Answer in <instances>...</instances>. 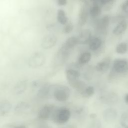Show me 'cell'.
Masks as SVG:
<instances>
[{
	"label": "cell",
	"mask_w": 128,
	"mask_h": 128,
	"mask_svg": "<svg viewBox=\"0 0 128 128\" xmlns=\"http://www.w3.org/2000/svg\"><path fill=\"white\" fill-rule=\"evenodd\" d=\"M70 96V90L66 86L62 84L51 85L50 96L56 101L64 102L68 100Z\"/></svg>",
	"instance_id": "6da1fadb"
},
{
	"label": "cell",
	"mask_w": 128,
	"mask_h": 128,
	"mask_svg": "<svg viewBox=\"0 0 128 128\" xmlns=\"http://www.w3.org/2000/svg\"><path fill=\"white\" fill-rule=\"evenodd\" d=\"M70 116L71 112L68 108L60 107L54 110L50 118L52 120L55 124H63L68 121Z\"/></svg>",
	"instance_id": "7a4b0ae2"
},
{
	"label": "cell",
	"mask_w": 128,
	"mask_h": 128,
	"mask_svg": "<svg viewBox=\"0 0 128 128\" xmlns=\"http://www.w3.org/2000/svg\"><path fill=\"white\" fill-rule=\"evenodd\" d=\"M70 50L62 44L54 56L52 61L54 66L56 68L62 66L68 58Z\"/></svg>",
	"instance_id": "3957f363"
},
{
	"label": "cell",
	"mask_w": 128,
	"mask_h": 128,
	"mask_svg": "<svg viewBox=\"0 0 128 128\" xmlns=\"http://www.w3.org/2000/svg\"><path fill=\"white\" fill-rule=\"evenodd\" d=\"M46 61L44 55L41 52H34L28 58V66L34 68H38L42 66Z\"/></svg>",
	"instance_id": "277c9868"
},
{
	"label": "cell",
	"mask_w": 128,
	"mask_h": 128,
	"mask_svg": "<svg viewBox=\"0 0 128 128\" xmlns=\"http://www.w3.org/2000/svg\"><path fill=\"white\" fill-rule=\"evenodd\" d=\"M31 105L26 102H20L16 104L14 108V112L17 116H24L29 114L32 112Z\"/></svg>",
	"instance_id": "5b68a950"
},
{
	"label": "cell",
	"mask_w": 128,
	"mask_h": 128,
	"mask_svg": "<svg viewBox=\"0 0 128 128\" xmlns=\"http://www.w3.org/2000/svg\"><path fill=\"white\" fill-rule=\"evenodd\" d=\"M114 70L118 74H124L128 71V60L125 58H118L114 62Z\"/></svg>",
	"instance_id": "8992f818"
},
{
	"label": "cell",
	"mask_w": 128,
	"mask_h": 128,
	"mask_svg": "<svg viewBox=\"0 0 128 128\" xmlns=\"http://www.w3.org/2000/svg\"><path fill=\"white\" fill-rule=\"evenodd\" d=\"M55 108V106L52 104L44 105L39 110L38 114V118L41 120H48L51 117L52 113Z\"/></svg>",
	"instance_id": "52a82bcc"
},
{
	"label": "cell",
	"mask_w": 128,
	"mask_h": 128,
	"mask_svg": "<svg viewBox=\"0 0 128 128\" xmlns=\"http://www.w3.org/2000/svg\"><path fill=\"white\" fill-rule=\"evenodd\" d=\"M58 40L57 36L52 34L44 36L41 42L42 47L46 50L51 48L54 46Z\"/></svg>",
	"instance_id": "ba28073f"
},
{
	"label": "cell",
	"mask_w": 128,
	"mask_h": 128,
	"mask_svg": "<svg viewBox=\"0 0 128 128\" xmlns=\"http://www.w3.org/2000/svg\"><path fill=\"white\" fill-rule=\"evenodd\" d=\"M100 100L102 103L106 104H114L118 103V96L116 94L110 92L101 96L100 97Z\"/></svg>",
	"instance_id": "9c48e42d"
},
{
	"label": "cell",
	"mask_w": 128,
	"mask_h": 128,
	"mask_svg": "<svg viewBox=\"0 0 128 128\" xmlns=\"http://www.w3.org/2000/svg\"><path fill=\"white\" fill-rule=\"evenodd\" d=\"M117 116L118 112L116 110L112 108H109L106 109L102 114L103 119L108 124H112L114 122L116 119Z\"/></svg>",
	"instance_id": "30bf717a"
},
{
	"label": "cell",
	"mask_w": 128,
	"mask_h": 128,
	"mask_svg": "<svg viewBox=\"0 0 128 128\" xmlns=\"http://www.w3.org/2000/svg\"><path fill=\"white\" fill-rule=\"evenodd\" d=\"M51 85L49 83L42 84L37 92V96L40 98H45L50 96Z\"/></svg>",
	"instance_id": "8fae6325"
},
{
	"label": "cell",
	"mask_w": 128,
	"mask_h": 128,
	"mask_svg": "<svg viewBox=\"0 0 128 128\" xmlns=\"http://www.w3.org/2000/svg\"><path fill=\"white\" fill-rule=\"evenodd\" d=\"M78 44H86L89 43L92 39V32L90 30H82L77 36Z\"/></svg>",
	"instance_id": "7c38bea8"
},
{
	"label": "cell",
	"mask_w": 128,
	"mask_h": 128,
	"mask_svg": "<svg viewBox=\"0 0 128 128\" xmlns=\"http://www.w3.org/2000/svg\"><path fill=\"white\" fill-rule=\"evenodd\" d=\"M27 86L28 80H20L14 86L12 89V93L16 96L20 95L25 92Z\"/></svg>",
	"instance_id": "4fadbf2b"
},
{
	"label": "cell",
	"mask_w": 128,
	"mask_h": 128,
	"mask_svg": "<svg viewBox=\"0 0 128 128\" xmlns=\"http://www.w3.org/2000/svg\"><path fill=\"white\" fill-rule=\"evenodd\" d=\"M111 64V59L108 57L99 62L96 65V70L99 72H106L109 68Z\"/></svg>",
	"instance_id": "5bb4252c"
},
{
	"label": "cell",
	"mask_w": 128,
	"mask_h": 128,
	"mask_svg": "<svg viewBox=\"0 0 128 128\" xmlns=\"http://www.w3.org/2000/svg\"><path fill=\"white\" fill-rule=\"evenodd\" d=\"M80 74L78 70L73 68H68L66 70V76L68 82L79 79Z\"/></svg>",
	"instance_id": "9a60e30c"
},
{
	"label": "cell",
	"mask_w": 128,
	"mask_h": 128,
	"mask_svg": "<svg viewBox=\"0 0 128 128\" xmlns=\"http://www.w3.org/2000/svg\"><path fill=\"white\" fill-rule=\"evenodd\" d=\"M88 16V12L86 6H82L80 10L78 13V23L80 26H84L87 22Z\"/></svg>",
	"instance_id": "2e32d148"
},
{
	"label": "cell",
	"mask_w": 128,
	"mask_h": 128,
	"mask_svg": "<svg viewBox=\"0 0 128 128\" xmlns=\"http://www.w3.org/2000/svg\"><path fill=\"white\" fill-rule=\"evenodd\" d=\"M128 26V22L126 20H122L114 27L112 30V33L116 36H118L123 34L127 29Z\"/></svg>",
	"instance_id": "e0dca14e"
},
{
	"label": "cell",
	"mask_w": 128,
	"mask_h": 128,
	"mask_svg": "<svg viewBox=\"0 0 128 128\" xmlns=\"http://www.w3.org/2000/svg\"><path fill=\"white\" fill-rule=\"evenodd\" d=\"M12 108V104L8 100H2L0 101V116L6 115Z\"/></svg>",
	"instance_id": "ac0fdd59"
},
{
	"label": "cell",
	"mask_w": 128,
	"mask_h": 128,
	"mask_svg": "<svg viewBox=\"0 0 128 128\" xmlns=\"http://www.w3.org/2000/svg\"><path fill=\"white\" fill-rule=\"evenodd\" d=\"M56 20L58 23L64 26L68 22V18L64 10H58L56 14Z\"/></svg>",
	"instance_id": "d6986e66"
},
{
	"label": "cell",
	"mask_w": 128,
	"mask_h": 128,
	"mask_svg": "<svg viewBox=\"0 0 128 128\" xmlns=\"http://www.w3.org/2000/svg\"><path fill=\"white\" fill-rule=\"evenodd\" d=\"M102 44V41L99 38L96 37L92 38L89 42V48L92 51L98 50Z\"/></svg>",
	"instance_id": "ffe728a7"
},
{
	"label": "cell",
	"mask_w": 128,
	"mask_h": 128,
	"mask_svg": "<svg viewBox=\"0 0 128 128\" xmlns=\"http://www.w3.org/2000/svg\"><path fill=\"white\" fill-rule=\"evenodd\" d=\"M78 44V42L77 36H73L68 38L63 44L64 45L68 48L72 50Z\"/></svg>",
	"instance_id": "44dd1931"
},
{
	"label": "cell",
	"mask_w": 128,
	"mask_h": 128,
	"mask_svg": "<svg viewBox=\"0 0 128 128\" xmlns=\"http://www.w3.org/2000/svg\"><path fill=\"white\" fill-rule=\"evenodd\" d=\"M92 54L89 52H84L80 54L78 58V62L80 64H84L88 62L91 60Z\"/></svg>",
	"instance_id": "7402d4cb"
},
{
	"label": "cell",
	"mask_w": 128,
	"mask_h": 128,
	"mask_svg": "<svg viewBox=\"0 0 128 128\" xmlns=\"http://www.w3.org/2000/svg\"><path fill=\"white\" fill-rule=\"evenodd\" d=\"M101 13V8L98 4H94L89 10V14L90 16L93 18L98 16Z\"/></svg>",
	"instance_id": "603a6c76"
},
{
	"label": "cell",
	"mask_w": 128,
	"mask_h": 128,
	"mask_svg": "<svg viewBox=\"0 0 128 128\" xmlns=\"http://www.w3.org/2000/svg\"><path fill=\"white\" fill-rule=\"evenodd\" d=\"M128 50V46L126 43L122 42L118 44L116 48V52L119 54H124L127 52Z\"/></svg>",
	"instance_id": "cb8c5ba5"
},
{
	"label": "cell",
	"mask_w": 128,
	"mask_h": 128,
	"mask_svg": "<svg viewBox=\"0 0 128 128\" xmlns=\"http://www.w3.org/2000/svg\"><path fill=\"white\" fill-rule=\"evenodd\" d=\"M110 23V18L108 16H104L99 22V28L102 30H106L108 26Z\"/></svg>",
	"instance_id": "d4e9b609"
},
{
	"label": "cell",
	"mask_w": 128,
	"mask_h": 128,
	"mask_svg": "<svg viewBox=\"0 0 128 128\" xmlns=\"http://www.w3.org/2000/svg\"><path fill=\"white\" fill-rule=\"evenodd\" d=\"M94 88L92 86H86L81 92L82 95L85 98H89L94 95Z\"/></svg>",
	"instance_id": "484cf974"
},
{
	"label": "cell",
	"mask_w": 128,
	"mask_h": 128,
	"mask_svg": "<svg viewBox=\"0 0 128 128\" xmlns=\"http://www.w3.org/2000/svg\"><path fill=\"white\" fill-rule=\"evenodd\" d=\"M120 122L124 128H128V111L124 112L122 114Z\"/></svg>",
	"instance_id": "4316f807"
},
{
	"label": "cell",
	"mask_w": 128,
	"mask_h": 128,
	"mask_svg": "<svg viewBox=\"0 0 128 128\" xmlns=\"http://www.w3.org/2000/svg\"><path fill=\"white\" fill-rule=\"evenodd\" d=\"M74 30V25L72 22H68L64 27V32L66 34H69L71 33Z\"/></svg>",
	"instance_id": "83f0119b"
},
{
	"label": "cell",
	"mask_w": 128,
	"mask_h": 128,
	"mask_svg": "<svg viewBox=\"0 0 128 128\" xmlns=\"http://www.w3.org/2000/svg\"><path fill=\"white\" fill-rule=\"evenodd\" d=\"M122 11L128 16V0H125L122 6Z\"/></svg>",
	"instance_id": "f1b7e54d"
},
{
	"label": "cell",
	"mask_w": 128,
	"mask_h": 128,
	"mask_svg": "<svg viewBox=\"0 0 128 128\" xmlns=\"http://www.w3.org/2000/svg\"><path fill=\"white\" fill-rule=\"evenodd\" d=\"M40 86L41 84L39 80H34L32 83V88L33 90L40 88Z\"/></svg>",
	"instance_id": "f546056e"
},
{
	"label": "cell",
	"mask_w": 128,
	"mask_h": 128,
	"mask_svg": "<svg viewBox=\"0 0 128 128\" xmlns=\"http://www.w3.org/2000/svg\"><path fill=\"white\" fill-rule=\"evenodd\" d=\"M68 0H56V3L59 6H64L67 4Z\"/></svg>",
	"instance_id": "4dcf8cb0"
},
{
	"label": "cell",
	"mask_w": 128,
	"mask_h": 128,
	"mask_svg": "<svg viewBox=\"0 0 128 128\" xmlns=\"http://www.w3.org/2000/svg\"><path fill=\"white\" fill-rule=\"evenodd\" d=\"M10 128H28V127L24 124H19V125H12Z\"/></svg>",
	"instance_id": "1f68e13d"
},
{
	"label": "cell",
	"mask_w": 128,
	"mask_h": 128,
	"mask_svg": "<svg viewBox=\"0 0 128 128\" xmlns=\"http://www.w3.org/2000/svg\"><path fill=\"white\" fill-rule=\"evenodd\" d=\"M113 1L114 0H99L100 3L102 4H106Z\"/></svg>",
	"instance_id": "d6a6232c"
},
{
	"label": "cell",
	"mask_w": 128,
	"mask_h": 128,
	"mask_svg": "<svg viewBox=\"0 0 128 128\" xmlns=\"http://www.w3.org/2000/svg\"><path fill=\"white\" fill-rule=\"evenodd\" d=\"M125 102L128 104V94H126L124 96Z\"/></svg>",
	"instance_id": "836d02e7"
},
{
	"label": "cell",
	"mask_w": 128,
	"mask_h": 128,
	"mask_svg": "<svg viewBox=\"0 0 128 128\" xmlns=\"http://www.w3.org/2000/svg\"><path fill=\"white\" fill-rule=\"evenodd\" d=\"M47 128V127H44V128Z\"/></svg>",
	"instance_id": "e575fe53"
}]
</instances>
